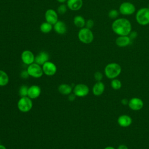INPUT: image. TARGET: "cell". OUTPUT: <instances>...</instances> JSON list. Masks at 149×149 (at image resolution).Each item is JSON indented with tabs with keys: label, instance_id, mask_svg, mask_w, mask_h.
I'll list each match as a JSON object with an SVG mask.
<instances>
[{
	"label": "cell",
	"instance_id": "2e32d148",
	"mask_svg": "<svg viewBox=\"0 0 149 149\" xmlns=\"http://www.w3.org/2000/svg\"><path fill=\"white\" fill-rule=\"evenodd\" d=\"M83 0H67L66 5L68 8L74 11L79 10L83 6Z\"/></svg>",
	"mask_w": 149,
	"mask_h": 149
},
{
	"label": "cell",
	"instance_id": "7a4b0ae2",
	"mask_svg": "<svg viewBox=\"0 0 149 149\" xmlns=\"http://www.w3.org/2000/svg\"><path fill=\"white\" fill-rule=\"evenodd\" d=\"M122 68L117 63H109L106 65L104 69V73L106 77L109 79H116L121 73Z\"/></svg>",
	"mask_w": 149,
	"mask_h": 149
},
{
	"label": "cell",
	"instance_id": "e575fe53",
	"mask_svg": "<svg viewBox=\"0 0 149 149\" xmlns=\"http://www.w3.org/2000/svg\"><path fill=\"white\" fill-rule=\"evenodd\" d=\"M104 149H115V148L112 146H108V147H106L105 148H104Z\"/></svg>",
	"mask_w": 149,
	"mask_h": 149
},
{
	"label": "cell",
	"instance_id": "836d02e7",
	"mask_svg": "<svg viewBox=\"0 0 149 149\" xmlns=\"http://www.w3.org/2000/svg\"><path fill=\"white\" fill-rule=\"evenodd\" d=\"M58 2H59V3H64V2H66L67 1V0H56Z\"/></svg>",
	"mask_w": 149,
	"mask_h": 149
},
{
	"label": "cell",
	"instance_id": "1f68e13d",
	"mask_svg": "<svg viewBox=\"0 0 149 149\" xmlns=\"http://www.w3.org/2000/svg\"><path fill=\"white\" fill-rule=\"evenodd\" d=\"M128 102H129V100L127 99H126V98H123L121 100V103L123 105H128Z\"/></svg>",
	"mask_w": 149,
	"mask_h": 149
},
{
	"label": "cell",
	"instance_id": "6da1fadb",
	"mask_svg": "<svg viewBox=\"0 0 149 149\" xmlns=\"http://www.w3.org/2000/svg\"><path fill=\"white\" fill-rule=\"evenodd\" d=\"M113 31L119 36H129L132 31L130 22L125 18L115 19L112 24Z\"/></svg>",
	"mask_w": 149,
	"mask_h": 149
},
{
	"label": "cell",
	"instance_id": "7c38bea8",
	"mask_svg": "<svg viewBox=\"0 0 149 149\" xmlns=\"http://www.w3.org/2000/svg\"><path fill=\"white\" fill-rule=\"evenodd\" d=\"M45 19L46 22L54 25L58 21V13L52 9H49L45 13Z\"/></svg>",
	"mask_w": 149,
	"mask_h": 149
},
{
	"label": "cell",
	"instance_id": "52a82bcc",
	"mask_svg": "<svg viewBox=\"0 0 149 149\" xmlns=\"http://www.w3.org/2000/svg\"><path fill=\"white\" fill-rule=\"evenodd\" d=\"M136 11V7L130 2H124L119 7V12L123 15L129 16L133 15Z\"/></svg>",
	"mask_w": 149,
	"mask_h": 149
},
{
	"label": "cell",
	"instance_id": "ac0fdd59",
	"mask_svg": "<svg viewBox=\"0 0 149 149\" xmlns=\"http://www.w3.org/2000/svg\"><path fill=\"white\" fill-rule=\"evenodd\" d=\"M54 30L59 34H64L67 31V26L63 22L58 20L54 24Z\"/></svg>",
	"mask_w": 149,
	"mask_h": 149
},
{
	"label": "cell",
	"instance_id": "30bf717a",
	"mask_svg": "<svg viewBox=\"0 0 149 149\" xmlns=\"http://www.w3.org/2000/svg\"><path fill=\"white\" fill-rule=\"evenodd\" d=\"M21 59L25 65H30L34 62L35 56L31 51L24 50L21 54Z\"/></svg>",
	"mask_w": 149,
	"mask_h": 149
},
{
	"label": "cell",
	"instance_id": "e0dca14e",
	"mask_svg": "<svg viewBox=\"0 0 149 149\" xmlns=\"http://www.w3.org/2000/svg\"><path fill=\"white\" fill-rule=\"evenodd\" d=\"M118 123L121 127H128L132 124V119L127 115H122L118 118Z\"/></svg>",
	"mask_w": 149,
	"mask_h": 149
},
{
	"label": "cell",
	"instance_id": "d6986e66",
	"mask_svg": "<svg viewBox=\"0 0 149 149\" xmlns=\"http://www.w3.org/2000/svg\"><path fill=\"white\" fill-rule=\"evenodd\" d=\"M105 90V85L102 81H97L93 87L92 91L94 95L100 96Z\"/></svg>",
	"mask_w": 149,
	"mask_h": 149
},
{
	"label": "cell",
	"instance_id": "cb8c5ba5",
	"mask_svg": "<svg viewBox=\"0 0 149 149\" xmlns=\"http://www.w3.org/2000/svg\"><path fill=\"white\" fill-rule=\"evenodd\" d=\"M111 86L113 89L119 90L122 87V83L119 80L117 79H113L111 82Z\"/></svg>",
	"mask_w": 149,
	"mask_h": 149
},
{
	"label": "cell",
	"instance_id": "277c9868",
	"mask_svg": "<svg viewBox=\"0 0 149 149\" xmlns=\"http://www.w3.org/2000/svg\"><path fill=\"white\" fill-rule=\"evenodd\" d=\"M136 19L140 25L149 24V8L145 7L139 9L136 14Z\"/></svg>",
	"mask_w": 149,
	"mask_h": 149
},
{
	"label": "cell",
	"instance_id": "5b68a950",
	"mask_svg": "<svg viewBox=\"0 0 149 149\" xmlns=\"http://www.w3.org/2000/svg\"><path fill=\"white\" fill-rule=\"evenodd\" d=\"M31 100L28 96L20 97L17 104L19 110L22 112L30 111L33 107V101Z\"/></svg>",
	"mask_w": 149,
	"mask_h": 149
},
{
	"label": "cell",
	"instance_id": "44dd1931",
	"mask_svg": "<svg viewBox=\"0 0 149 149\" xmlns=\"http://www.w3.org/2000/svg\"><path fill=\"white\" fill-rule=\"evenodd\" d=\"M73 23L74 24L79 28H83L86 25V20L84 18L80 15L76 16L73 19Z\"/></svg>",
	"mask_w": 149,
	"mask_h": 149
},
{
	"label": "cell",
	"instance_id": "f546056e",
	"mask_svg": "<svg viewBox=\"0 0 149 149\" xmlns=\"http://www.w3.org/2000/svg\"><path fill=\"white\" fill-rule=\"evenodd\" d=\"M20 76L23 79H27V78L29 77V76H30L29 73H28V72H27V70H23L21 72V73H20Z\"/></svg>",
	"mask_w": 149,
	"mask_h": 149
},
{
	"label": "cell",
	"instance_id": "484cf974",
	"mask_svg": "<svg viewBox=\"0 0 149 149\" xmlns=\"http://www.w3.org/2000/svg\"><path fill=\"white\" fill-rule=\"evenodd\" d=\"M119 12L116 9H111L108 12V17L112 19H116L118 16Z\"/></svg>",
	"mask_w": 149,
	"mask_h": 149
},
{
	"label": "cell",
	"instance_id": "83f0119b",
	"mask_svg": "<svg viewBox=\"0 0 149 149\" xmlns=\"http://www.w3.org/2000/svg\"><path fill=\"white\" fill-rule=\"evenodd\" d=\"M94 79H95L96 81H101V80L103 78V74L101 72H96L94 74Z\"/></svg>",
	"mask_w": 149,
	"mask_h": 149
},
{
	"label": "cell",
	"instance_id": "d4e9b609",
	"mask_svg": "<svg viewBox=\"0 0 149 149\" xmlns=\"http://www.w3.org/2000/svg\"><path fill=\"white\" fill-rule=\"evenodd\" d=\"M28 90H29V87H27V86L22 85L19 88V94L20 96V97L27 96Z\"/></svg>",
	"mask_w": 149,
	"mask_h": 149
},
{
	"label": "cell",
	"instance_id": "7402d4cb",
	"mask_svg": "<svg viewBox=\"0 0 149 149\" xmlns=\"http://www.w3.org/2000/svg\"><path fill=\"white\" fill-rule=\"evenodd\" d=\"M9 76L3 70H0V86H5L9 83Z\"/></svg>",
	"mask_w": 149,
	"mask_h": 149
},
{
	"label": "cell",
	"instance_id": "4dcf8cb0",
	"mask_svg": "<svg viewBox=\"0 0 149 149\" xmlns=\"http://www.w3.org/2000/svg\"><path fill=\"white\" fill-rule=\"evenodd\" d=\"M76 95L74 94V93H71L69 95V97H68V98H69V100L70 101H73L75 100L76 98Z\"/></svg>",
	"mask_w": 149,
	"mask_h": 149
},
{
	"label": "cell",
	"instance_id": "4fadbf2b",
	"mask_svg": "<svg viewBox=\"0 0 149 149\" xmlns=\"http://www.w3.org/2000/svg\"><path fill=\"white\" fill-rule=\"evenodd\" d=\"M41 90L40 86L37 85H32L29 87L27 96L31 99H36L41 94Z\"/></svg>",
	"mask_w": 149,
	"mask_h": 149
},
{
	"label": "cell",
	"instance_id": "f1b7e54d",
	"mask_svg": "<svg viewBox=\"0 0 149 149\" xmlns=\"http://www.w3.org/2000/svg\"><path fill=\"white\" fill-rule=\"evenodd\" d=\"M94 25V22L92 19H88L86 22V27L89 29H91L93 26Z\"/></svg>",
	"mask_w": 149,
	"mask_h": 149
},
{
	"label": "cell",
	"instance_id": "5bb4252c",
	"mask_svg": "<svg viewBox=\"0 0 149 149\" xmlns=\"http://www.w3.org/2000/svg\"><path fill=\"white\" fill-rule=\"evenodd\" d=\"M49 55L48 52L45 51H41L36 56L34 62L40 65H42L44 63L49 61Z\"/></svg>",
	"mask_w": 149,
	"mask_h": 149
},
{
	"label": "cell",
	"instance_id": "8fae6325",
	"mask_svg": "<svg viewBox=\"0 0 149 149\" xmlns=\"http://www.w3.org/2000/svg\"><path fill=\"white\" fill-rule=\"evenodd\" d=\"M143 101L141 98L134 97L129 100L128 106L133 111H139L143 107Z\"/></svg>",
	"mask_w": 149,
	"mask_h": 149
},
{
	"label": "cell",
	"instance_id": "d590c367",
	"mask_svg": "<svg viewBox=\"0 0 149 149\" xmlns=\"http://www.w3.org/2000/svg\"><path fill=\"white\" fill-rule=\"evenodd\" d=\"M0 149H6V148L4 145L0 144Z\"/></svg>",
	"mask_w": 149,
	"mask_h": 149
},
{
	"label": "cell",
	"instance_id": "ba28073f",
	"mask_svg": "<svg viewBox=\"0 0 149 149\" xmlns=\"http://www.w3.org/2000/svg\"><path fill=\"white\" fill-rule=\"evenodd\" d=\"M89 91L88 87L86 84L81 83L76 85L73 89V93L76 97H84L87 95L89 93Z\"/></svg>",
	"mask_w": 149,
	"mask_h": 149
},
{
	"label": "cell",
	"instance_id": "8992f818",
	"mask_svg": "<svg viewBox=\"0 0 149 149\" xmlns=\"http://www.w3.org/2000/svg\"><path fill=\"white\" fill-rule=\"evenodd\" d=\"M27 71L30 76L34 78H40L41 77L44 73L41 65L34 62L30 65H28L27 68Z\"/></svg>",
	"mask_w": 149,
	"mask_h": 149
},
{
	"label": "cell",
	"instance_id": "d6a6232c",
	"mask_svg": "<svg viewBox=\"0 0 149 149\" xmlns=\"http://www.w3.org/2000/svg\"><path fill=\"white\" fill-rule=\"evenodd\" d=\"M117 149H129L128 147L125 144H120L118 146Z\"/></svg>",
	"mask_w": 149,
	"mask_h": 149
},
{
	"label": "cell",
	"instance_id": "9a60e30c",
	"mask_svg": "<svg viewBox=\"0 0 149 149\" xmlns=\"http://www.w3.org/2000/svg\"><path fill=\"white\" fill-rule=\"evenodd\" d=\"M131 42V38L129 36H119L116 40L115 44L119 47H125Z\"/></svg>",
	"mask_w": 149,
	"mask_h": 149
},
{
	"label": "cell",
	"instance_id": "9c48e42d",
	"mask_svg": "<svg viewBox=\"0 0 149 149\" xmlns=\"http://www.w3.org/2000/svg\"><path fill=\"white\" fill-rule=\"evenodd\" d=\"M42 69L43 73L45 75L49 76L54 75L57 71V68L55 64L49 61L42 65Z\"/></svg>",
	"mask_w": 149,
	"mask_h": 149
},
{
	"label": "cell",
	"instance_id": "3957f363",
	"mask_svg": "<svg viewBox=\"0 0 149 149\" xmlns=\"http://www.w3.org/2000/svg\"><path fill=\"white\" fill-rule=\"evenodd\" d=\"M77 36L80 41L86 44L91 43L94 40V34L92 31L86 27L80 29Z\"/></svg>",
	"mask_w": 149,
	"mask_h": 149
},
{
	"label": "cell",
	"instance_id": "4316f807",
	"mask_svg": "<svg viewBox=\"0 0 149 149\" xmlns=\"http://www.w3.org/2000/svg\"><path fill=\"white\" fill-rule=\"evenodd\" d=\"M68 8L66 5L61 4L57 8V13L60 15H64L66 12Z\"/></svg>",
	"mask_w": 149,
	"mask_h": 149
},
{
	"label": "cell",
	"instance_id": "603a6c76",
	"mask_svg": "<svg viewBox=\"0 0 149 149\" xmlns=\"http://www.w3.org/2000/svg\"><path fill=\"white\" fill-rule=\"evenodd\" d=\"M52 28H53V25L51 24V23H49L47 22L42 23L40 26V29L41 31L45 34L49 33L52 30Z\"/></svg>",
	"mask_w": 149,
	"mask_h": 149
},
{
	"label": "cell",
	"instance_id": "ffe728a7",
	"mask_svg": "<svg viewBox=\"0 0 149 149\" xmlns=\"http://www.w3.org/2000/svg\"><path fill=\"white\" fill-rule=\"evenodd\" d=\"M72 91V86L68 84H61L58 87V91L63 95H69Z\"/></svg>",
	"mask_w": 149,
	"mask_h": 149
}]
</instances>
